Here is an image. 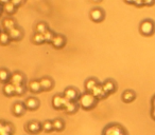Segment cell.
<instances>
[{"label": "cell", "mask_w": 155, "mask_h": 135, "mask_svg": "<svg viewBox=\"0 0 155 135\" xmlns=\"http://www.w3.org/2000/svg\"><path fill=\"white\" fill-rule=\"evenodd\" d=\"M97 103V99L91 93H84L79 98V106L84 110H91Z\"/></svg>", "instance_id": "1"}, {"label": "cell", "mask_w": 155, "mask_h": 135, "mask_svg": "<svg viewBox=\"0 0 155 135\" xmlns=\"http://www.w3.org/2000/svg\"><path fill=\"white\" fill-rule=\"evenodd\" d=\"M139 32L143 36H152L155 33V22L152 19H144L139 24Z\"/></svg>", "instance_id": "2"}, {"label": "cell", "mask_w": 155, "mask_h": 135, "mask_svg": "<svg viewBox=\"0 0 155 135\" xmlns=\"http://www.w3.org/2000/svg\"><path fill=\"white\" fill-rule=\"evenodd\" d=\"M103 135H127L122 127L119 124H110L105 128Z\"/></svg>", "instance_id": "3"}, {"label": "cell", "mask_w": 155, "mask_h": 135, "mask_svg": "<svg viewBox=\"0 0 155 135\" xmlns=\"http://www.w3.org/2000/svg\"><path fill=\"white\" fill-rule=\"evenodd\" d=\"M41 124L37 120H31L26 124V131L30 134H37L41 131Z\"/></svg>", "instance_id": "4"}, {"label": "cell", "mask_w": 155, "mask_h": 135, "mask_svg": "<svg viewBox=\"0 0 155 135\" xmlns=\"http://www.w3.org/2000/svg\"><path fill=\"white\" fill-rule=\"evenodd\" d=\"M67 103H68V100L64 96H62V95L56 94L52 97V107L54 109H64V107L66 106Z\"/></svg>", "instance_id": "5"}, {"label": "cell", "mask_w": 155, "mask_h": 135, "mask_svg": "<svg viewBox=\"0 0 155 135\" xmlns=\"http://www.w3.org/2000/svg\"><path fill=\"white\" fill-rule=\"evenodd\" d=\"M63 96H64L68 101H77L78 98H80V97H79V92H78V90L74 88H72V87L67 88L66 90L64 91V95H63Z\"/></svg>", "instance_id": "6"}, {"label": "cell", "mask_w": 155, "mask_h": 135, "mask_svg": "<svg viewBox=\"0 0 155 135\" xmlns=\"http://www.w3.org/2000/svg\"><path fill=\"white\" fill-rule=\"evenodd\" d=\"M25 81V75L21 72H14L11 74V78H10V84L13 86H19V84H24Z\"/></svg>", "instance_id": "7"}, {"label": "cell", "mask_w": 155, "mask_h": 135, "mask_svg": "<svg viewBox=\"0 0 155 135\" xmlns=\"http://www.w3.org/2000/svg\"><path fill=\"white\" fill-rule=\"evenodd\" d=\"M102 88H103V90H104V92H105L106 95L113 94V93L116 91L117 84L113 79H107L102 84Z\"/></svg>", "instance_id": "8"}, {"label": "cell", "mask_w": 155, "mask_h": 135, "mask_svg": "<svg viewBox=\"0 0 155 135\" xmlns=\"http://www.w3.org/2000/svg\"><path fill=\"white\" fill-rule=\"evenodd\" d=\"M25 107L26 109L31 110V111H34V110L38 109L39 107V100L36 98V97H28V98L25 100Z\"/></svg>", "instance_id": "9"}, {"label": "cell", "mask_w": 155, "mask_h": 135, "mask_svg": "<svg viewBox=\"0 0 155 135\" xmlns=\"http://www.w3.org/2000/svg\"><path fill=\"white\" fill-rule=\"evenodd\" d=\"M89 15H91V18L93 21L100 22V21H102L104 18V12L102 11L101 9H99V8H96V9L91 10Z\"/></svg>", "instance_id": "10"}, {"label": "cell", "mask_w": 155, "mask_h": 135, "mask_svg": "<svg viewBox=\"0 0 155 135\" xmlns=\"http://www.w3.org/2000/svg\"><path fill=\"white\" fill-rule=\"evenodd\" d=\"M136 98V93L132 90H125L124 92L122 93L121 95V99H122L123 103H133Z\"/></svg>", "instance_id": "11"}, {"label": "cell", "mask_w": 155, "mask_h": 135, "mask_svg": "<svg viewBox=\"0 0 155 135\" xmlns=\"http://www.w3.org/2000/svg\"><path fill=\"white\" fill-rule=\"evenodd\" d=\"M65 43H66V39L63 35H55L51 41V44L55 49H62L65 45Z\"/></svg>", "instance_id": "12"}, {"label": "cell", "mask_w": 155, "mask_h": 135, "mask_svg": "<svg viewBox=\"0 0 155 135\" xmlns=\"http://www.w3.org/2000/svg\"><path fill=\"white\" fill-rule=\"evenodd\" d=\"M25 111H26V107L21 103H15L13 105V107H12V113L15 116H17V117L24 115Z\"/></svg>", "instance_id": "13"}, {"label": "cell", "mask_w": 155, "mask_h": 135, "mask_svg": "<svg viewBox=\"0 0 155 135\" xmlns=\"http://www.w3.org/2000/svg\"><path fill=\"white\" fill-rule=\"evenodd\" d=\"M9 36L11 38V40H15V41H18L21 39L22 37V30L18 26H15L14 29H12L11 31H9Z\"/></svg>", "instance_id": "14"}, {"label": "cell", "mask_w": 155, "mask_h": 135, "mask_svg": "<svg viewBox=\"0 0 155 135\" xmlns=\"http://www.w3.org/2000/svg\"><path fill=\"white\" fill-rule=\"evenodd\" d=\"M39 82H41V90L48 91L53 88V80L50 77H43L41 79H39Z\"/></svg>", "instance_id": "15"}, {"label": "cell", "mask_w": 155, "mask_h": 135, "mask_svg": "<svg viewBox=\"0 0 155 135\" xmlns=\"http://www.w3.org/2000/svg\"><path fill=\"white\" fill-rule=\"evenodd\" d=\"M99 84L98 80L96 78H88V79L85 81V90L87 91V93H91V91L96 88V87Z\"/></svg>", "instance_id": "16"}, {"label": "cell", "mask_w": 155, "mask_h": 135, "mask_svg": "<svg viewBox=\"0 0 155 135\" xmlns=\"http://www.w3.org/2000/svg\"><path fill=\"white\" fill-rule=\"evenodd\" d=\"M78 108L79 106H78L77 101H68L64 107V110L67 114H73L78 111Z\"/></svg>", "instance_id": "17"}, {"label": "cell", "mask_w": 155, "mask_h": 135, "mask_svg": "<svg viewBox=\"0 0 155 135\" xmlns=\"http://www.w3.org/2000/svg\"><path fill=\"white\" fill-rule=\"evenodd\" d=\"M91 94L96 97V99H101L106 96L105 92H104L103 88H102V84H98V86L91 91Z\"/></svg>", "instance_id": "18"}, {"label": "cell", "mask_w": 155, "mask_h": 135, "mask_svg": "<svg viewBox=\"0 0 155 135\" xmlns=\"http://www.w3.org/2000/svg\"><path fill=\"white\" fill-rule=\"evenodd\" d=\"M29 90L32 93H39L41 91V86L39 80H31L29 82Z\"/></svg>", "instance_id": "19"}, {"label": "cell", "mask_w": 155, "mask_h": 135, "mask_svg": "<svg viewBox=\"0 0 155 135\" xmlns=\"http://www.w3.org/2000/svg\"><path fill=\"white\" fill-rule=\"evenodd\" d=\"M2 26L7 32H9V31H11L12 29L15 28L16 23L12 18H5V19H3V21H2Z\"/></svg>", "instance_id": "20"}, {"label": "cell", "mask_w": 155, "mask_h": 135, "mask_svg": "<svg viewBox=\"0 0 155 135\" xmlns=\"http://www.w3.org/2000/svg\"><path fill=\"white\" fill-rule=\"evenodd\" d=\"M52 124H53V130L61 132L65 129V122L61 118H55L54 120H52Z\"/></svg>", "instance_id": "21"}, {"label": "cell", "mask_w": 155, "mask_h": 135, "mask_svg": "<svg viewBox=\"0 0 155 135\" xmlns=\"http://www.w3.org/2000/svg\"><path fill=\"white\" fill-rule=\"evenodd\" d=\"M3 94L5 96H13L15 95V87L13 86L12 84H5V87H3Z\"/></svg>", "instance_id": "22"}, {"label": "cell", "mask_w": 155, "mask_h": 135, "mask_svg": "<svg viewBox=\"0 0 155 135\" xmlns=\"http://www.w3.org/2000/svg\"><path fill=\"white\" fill-rule=\"evenodd\" d=\"M10 78H11V74L8 70L1 69L0 70V81L1 82H8L10 81Z\"/></svg>", "instance_id": "23"}, {"label": "cell", "mask_w": 155, "mask_h": 135, "mask_svg": "<svg viewBox=\"0 0 155 135\" xmlns=\"http://www.w3.org/2000/svg\"><path fill=\"white\" fill-rule=\"evenodd\" d=\"M10 40H11V38H10V36H9V33L0 32V44H2V45L9 44Z\"/></svg>", "instance_id": "24"}, {"label": "cell", "mask_w": 155, "mask_h": 135, "mask_svg": "<svg viewBox=\"0 0 155 135\" xmlns=\"http://www.w3.org/2000/svg\"><path fill=\"white\" fill-rule=\"evenodd\" d=\"M41 128L45 132H51L53 131V124H52L51 120H45V121L41 124Z\"/></svg>", "instance_id": "25"}, {"label": "cell", "mask_w": 155, "mask_h": 135, "mask_svg": "<svg viewBox=\"0 0 155 135\" xmlns=\"http://www.w3.org/2000/svg\"><path fill=\"white\" fill-rule=\"evenodd\" d=\"M16 9H17V8H16L12 2L5 3V5H3V10H5V12L8 14H14L16 12Z\"/></svg>", "instance_id": "26"}, {"label": "cell", "mask_w": 155, "mask_h": 135, "mask_svg": "<svg viewBox=\"0 0 155 135\" xmlns=\"http://www.w3.org/2000/svg\"><path fill=\"white\" fill-rule=\"evenodd\" d=\"M47 30H48L47 24H46L45 22H38V23L36 24V26H35V31H36V33H38V34H44Z\"/></svg>", "instance_id": "27"}, {"label": "cell", "mask_w": 155, "mask_h": 135, "mask_svg": "<svg viewBox=\"0 0 155 135\" xmlns=\"http://www.w3.org/2000/svg\"><path fill=\"white\" fill-rule=\"evenodd\" d=\"M32 40L35 44H41V43H44L45 42V39H44V36L43 34H38V33H35L32 37Z\"/></svg>", "instance_id": "28"}, {"label": "cell", "mask_w": 155, "mask_h": 135, "mask_svg": "<svg viewBox=\"0 0 155 135\" xmlns=\"http://www.w3.org/2000/svg\"><path fill=\"white\" fill-rule=\"evenodd\" d=\"M43 36H44V39H45L46 42H51L52 39H53V37L55 36V35L53 34V32H52V31L47 30V31H46V32L43 34Z\"/></svg>", "instance_id": "29"}, {"label": "cell", "mask_w": 155, "mask_h": 135, "mask_svg": "<svg viewBox=\"0 0 155 135\" xmlns=\"http://www.w3.org/2000/svg\"><path fill=\"white\" fill-rule=\"evenodd\" d=\"M15 87V86H14ZM26 91V87L24 84H19V86H16L15 87V94L17 95H22Z\"/></svg>", "instance_id": "30"}, {"label": "cell", "mask_w": 155, "mask_h": 135, "mask_svg": "<svg viewBox=\"0 0 155 135\" xmlns=\"http://www.w3.org/2000/svg\"><path fill=\"white\" fill-rule=\"evenodd\" d=\"M143 3L147 7H152L155 5V0H143Z\"/></svg>", "instance_id": "31"}, {"label": "cell", "mask_w": 155, "mask_h": 135, "mask_svg": "<svg viewBox=\"0 0 155 135\" xmlns=\"http://www.w3.org/2000/svg\"><path fill=\"white\" fill-rule=\"evenodd\" d=\"M10 2H12L16 8H17V7H19V5H21L22 2H24V0H11Z\"/></svg>", "instance_id": "32"}, {"label": "cell", "mask_w": 155, "mask_h": 135, "mask_svg": "<svg viewBox=\"0 0 155 135\" xmlns=\"http://www.w3.org/2000/svg\"><path fill=\"white\" fill-rule=\"evenodd\" d=\"M134 5H136V7H143L144 3H143V0H135V2H134Z\"/></svg>", "instance_id": "33"}, {"label": "cell", "mask_w": 155, "mask_h": 135, "mask_svg": "<svg viewBox=\"0 0 155 135\" xmlns=\"http://www.w3.org/2000/svg\"><path fill=\"white\" fill-rule=\"evenodd\" d=\"M151 116L155 120V107H152V111H151Z\"/></svg>", "instance_id": "34"}, {"label": "cell", "mask_w": 155, "mask_h": 135, "mask_svg": "<svg viewBox=\"0 0 155 135\" xmlns=\"http://www.w3.org/2000/svg\"><path fill=\"white\" fill-rule=\"evenodd\" d=\"M10 1H11V0H0V3H2V5H5V3H9Z\"/></svg>", "instance_id": "35"}, {"label": "cell", "mask_w": 155, "mask_h": 135, "mask_svg": "<svg viewBox=\"0 0 155 135\" xmlns=\"http://www.w3.org/2000/svg\"><path fill=\"white\" fill-rule=\"evenodd\" d=\"M124 1L129 5H134V2H135V0H124Z\"/></svg>", "instance_id": "36"}, {"label": "cell", "mask_w": 155, "mask_h": 135, "mask_svg": "<svg viewBox=\"0 0 155 135\" xmlns=\"http://www.w3.org/2000/svg\"><path fill=\"white\" fill-rule=\"evenodd\" d=\"M152 107H155V95L153 96V98H152Z\"/></svg>", "instance_id": "37"}, {"label": "cell", "mask_w": 155, "mask_h": 135, "mask_svg": "<svg viewBox=\"0 0 155 135\" xmlns=\"http://www.w3.org/2000/svg\"><path fill=\"white\" fill-rule=\"evenodd\" d=\"M94 1H96V2H98V1H100V0H94Z\"/></svg>", "instance_id": "38"}, {"label": "cell", "mask_w": 155, "mask_h": 135, "mask_svg": "<svg viewBox=\"0 0 155 135\" xmlns=\"http://www.w3.org/2000/svg\"><path fill=\"white\" fill-rule=\"evenodd\" d=\"M0 12H1V7H0Z\"/></svg>", "instance_id": "39"}]
</instances>
